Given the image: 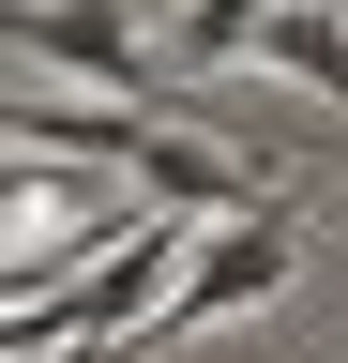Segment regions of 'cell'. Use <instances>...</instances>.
Masks as SVG:
<instances>
[{"mask_svg":"<svg viewBox=\"0 0 348 363\" xmlns=\"http://www.w3.org/2000/svg\"><path fill=\"white\" fill-rule=\"evenodd\" d=\"M0 45H16V61L91 76V91H121V106L152 91V45L121 30V0H0Z\"/></svg>","mask_w":348,"mask_h":363,"instance_id":"cell-2","label":"cell"},{"mask_svg":"<svg viewBox=\"0 0 348 363\" xmlns=\"http://www.w3.org/2000/svg\"><path fill=\"white\" fill-rule=\"evenodd\" d=\"M0 363H16V348H0Z\"/></svg>","mask_w":348,"mask_h":363,"instance_id":"cell-7","label":"cell"},{"mask_svg":"<svg viewBox=\"0 0 348 363\" xmlns=\"http://www.w3.org/2000/svg\"><path fill=\"white\" fill-rule=\"evenodd\" d=\"M242 45H257V61H288L303 91H333V106H348V30H333V0H273Z\"/></svg>","mask_w":348,"mask_h":363,"instance_id":"cell-5","label":"cell"},{"mask_svg":"<svg viewBox=\"0 0 348 363\" xmlns=\"http://www.w3.org/2000/svg\"><path fill=\"white\" fill-rule=\"evenodd\" d=\"M152 106H46V91H0V136L16 152H61V167H121Z\"/></svg>","mask_w":348,"mask_h":363,"instance_id":"cell-4","label":"cell"},{"mask_svg":"<svg viewBox=\"0 0 348 363\" xmlns=\"http://www.w3.org/2000/svg\"><path fill=\"white\" fill-rule=\"evenodd\" d=\"M76 197H61V152L46 167H16V152H0V227H61Z\"/></svg>","mask_w":348,"mask_h":363,"instance_id":"cell-6","label":"cell"},{"mask_svg":"<svg viewBox=\"0 0 348 363\" xmlns=\"http://www.w3.org/2000/svg\"><path fill=\"white\" fill-rule=\"evenodd\" d=\"M288 257H303V227H288V212H228L212 242H182V272H167V303H152V333H137V348L212 333L228 303H273V288H288Z\"/></svg>","mask_w":348,"mask_h":363,"instance_id":"cell-1","label":"cell"},{"mask_svg":"<svg viewBox=\"0 0 348 363\" xmlns=\"http://www.w3.org/2000/svg\"><path fill=\"white\" fill-rule=\"evenodd\" d=\"M121 182H137V197H167V212H273V167L212 152V136H182V121H137Z\"/></svg>","mask_w":348,"mask_h":363,"instance_id":"cell-3","label":"cell"}]
</instances>
